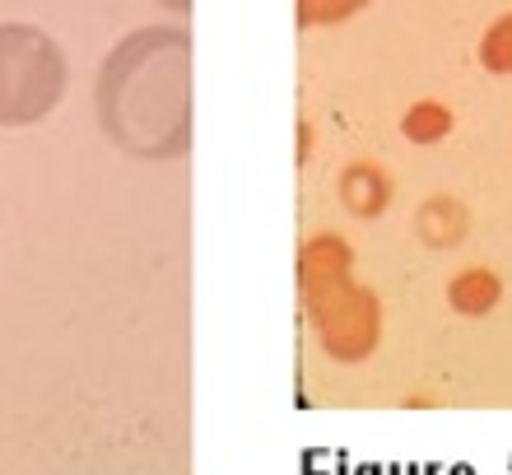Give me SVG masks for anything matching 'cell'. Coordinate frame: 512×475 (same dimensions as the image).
I'll list each match as a JSON object with an SVG mask.
<instances>
[{
	"label": "cell",
	"instance_id": "obj_7",
	"mask_svg": "<svg viewBox=\"0 0 512 475\" xmlns=\"http://www.w3.org/2000/svg\"><path fill=\"white\" fill-rule=\"evenodd\" d=\"M480 66L489 75H512V14L494 19L480 38Z\"/></svg>",
	"mask_w": 512,
	"mask_h": 475
},
{
	"label": "cell",
	"instance_id": "obj_10",
	"mask_svg": "<svg viewBox=\"0 0 512 475\" xmlns=\"http://www.w3.org/2000/svg\"><path fill=\"white\" fill-rule=\"evenodd\" d=\"M163 5H173V10H187L191 0H163Z\"/></svg>",
	"mask_w": 512,
	"mask_h": 475
},
{
	"label": "cell",
	"instance_id": "obj_3",
	"mask_svg": "<svg viewBox=\"0 0 512 475\" xmlns=\"http://www.w3.org/2000/svg\"><path fill=\"white\" fill-rule=\"evenodd\" d=\"M66 52L33 24H0V126H38L66 98Z\"/></svg>",
	"mask_w": 512,
	"mask_h": 475
},
{
	"label": "cell",
	"instance_id": "obj_1",
	"mask_svg": "<svg viewBox=\"0 0 512 475\" xmlns=\"http://www.w3.org/2000/svg\"><path fill=\"white\" fill-rule=\"evenodd\" d=\"M191 42L177 28H140L103 61L98 126L135 159H173L191 145Z\"/></svg>",
	"mask_w": 512,
	"mask_h": 475
},
{
	"label": "cell",
	"instance_id": "obj_6",
	"mask_svg": "<svg viewBox=\"0 0 512 475\" xmlns=\"http://www.w3.org/2000/svg\"><path fill=\"white\" fill-rule=\"evenodd\" d=\"M452 126H457V117H452L447 103H438V98H419L415 108H405L401 136L410 140V145H419V150H429V145H438V140L452 136Z\"/></svg>",
	"mask_w": 512,
	"mask_h": 475
},
{
	"label": "cell",
	"instance_id": "obj_5",
	"mask_svg": "<svg viewBox=\"0 0 512 475\" xmlns=\"http://www.w3.org/2000/svg\"><path fill=\"white\" fill-rule=\"evenodd\" d=\"M340 201L345 210L359 219H378L391 201V177L382 173L378 163H350L340 173Z\"/></svg>",
	"mask_w": 512,
	"mask_h": 475
},
{
	"label": "cell",
	"instance_id": "obj_9",
	"mask_svg": "<svg viewBox=\"0 0 512 475\" xmlns=\"http://www.w3.org/2000/svg\"><path fill=\"white\" fill-rule=\"evenodd\" d=\"M308 154H312V126L298 122V159H308Z\"/></svg>",
	"mask_w": 512,
	"mask_h": 475
},
{
	"label": "cell",
	"instance_id": "obj_2",
	"mask_svg": "<svg viewBox=\"0 0 512 475\" xmlns=\"http://www.w3.org/2000/svg\"><path fill=\"white\" fill-rule=\"evenodd\" d=\"M298 294L317 345L340 364H359L382 340V303L354 280V252L336 233H317L298 247Z\"/></svg>",
	"mask_w": 512,
	"mask_h": 475
},
{
	"label": "cell",
	"instance_id": "obj_8",
	"mask_svg": "<svg viewBox=\"0 0 512 475\" xmlns=\"http://www.w3.org/2000/svg\"><path fill=\"white\" fill-rule=\"evenodd\" d=\"M368 0H298V24H340V19H350L359 14Z\"/></svg>",
	"mask_w": 512,
	"mask_h": 475
},
{
	"label": "cell",
	"instance_id": "obj_4",
	"mask_svg": "<svg viewBox=\"0 0 512 475\" xmlns=\"http://www.w3.org/2000/svg\"><path fill=\"white\" fill-rule=\"evenodd\" d=\"M503 299V280L489 266H466L447 280V308L457 317H489Z\"/></svg>",
	"mask_w": 512,
	"mask_h": 475
}]
</instances>
